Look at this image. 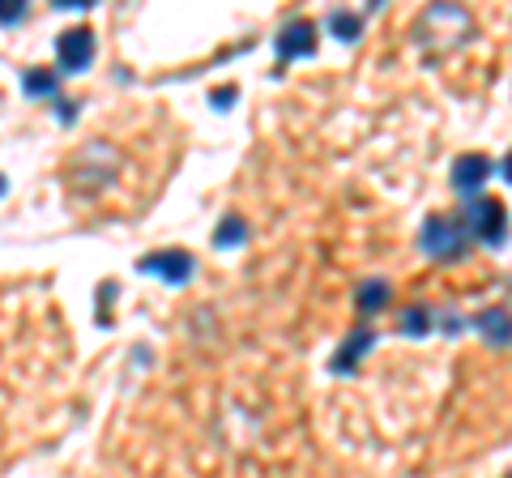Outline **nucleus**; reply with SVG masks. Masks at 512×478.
Here are the masks:
<instances>
[{
	"label": "nucleus",
	"mask_w": 512,
	"mask_h": 478,
	"mask_svg": "<svg viewBox=\"0 0 512 478\" xmlns=\"http://www.w3.org/2000/svg\"><path fill=\"white\" fill-rule=\"evenodd\" d=\"M372 346H376V329H367V325H363V329H355V333L346 338V346L329 359V372H333V376H350V372H355V363H359Z\"/></svg>",
	"instance_id": "nucleus-7"
},
{
	"label": "nucleus",
	"mask_w": 512,
	"mask_h": 478,
	"mask_svg": "<svg viewBox=\"0 0 512 478\" xmlns=\"http://www.w3.org/2000/svg\"><path fill=\"white\" fill-rule=\"evenodd\" d=\"M431 325H436V316H431V308H419V304L406 308V312H402V321H397V329H402L406 338H427Z\"/></svg>",
	"instance_id": "nucleus-12"
},
{
	"label": "nucleus",
	"mask_w": 512,
	"mask_h": 478,
	"mask_svg": "<svg viewBox=\"0 0 512 478\" xmlns=\"http://www.w3.org/2000/svg\"><path fill=\"white\" fill-rule=\"evenodd\" d=\"M274 47H278L282 60H303V56H312V52H316V22H308V18L286 22Z\"/></svg>",
	"instance_id": "nucleus-5"
},
{
	"label": "nucleus",
	"mask_w": 512,
	"mask_h": 478,
	"mask_svg": "<svg viewBox=\"0 0 512 478\" xmlns=\"http://www.w3.org/2000/svg\"><path fill=\"white\" fill-rule=\"evenodd\" d=\"M461 227H466V235L483 239L487 248H504V239H508V210H504V201H491V197L470 201Z\"/></svg>",
	"instance_id": "nucleus-2"
},
{
	"label": "nucleus",
	"mask_w": 512,
	"mask_h": 478,
	"mask_svg": "<svg viewBox=\"0 0 512 478\" xmlns=\"http://www.w3.org/2000/svg\"><path fill=\"white\" fill-rule=\"evenodd\" d=\"M389 304H393V282H389V278H363V282H359L355 308H359L363 316H380Z\"/></svg>",
	"instance_id": "nucleus-8"
},
{
	"label": "nucleus",
	"mask_w": 512,
	"mask_h": 478,
	"mask_svg": "<svg viewBox=\"0 0 512 478\" xmlns=\"http://www.w3.org/2000/svg\"><path fill=\"white\" fill-rule=\"evenodd\" d=\"M478 329H483V338H487L495 350L508 346V312H504V308H487L483 316H478Z\"/></svg>",
	"instance_id": "nucleus-11"
},
{
	"label": "nucleus",
	"mask_w": 512,
	"mask_h": 478,
	"mask_svg": "<svg viewBox=\"0 0 512 478\" xmlns=\"http://www.w3.org/2000/svg\"><path fill=\"white\" fill-rule=\"evenodd\" d=\"M466 227H461V218H448V214H431L419 231V248L427 252L431 261H457L461 252H466Z\"/></svg>",
	"instance_id": "nucleus-1"
},
{
	"label": "nucleus",
	"mask_w": 512,
	"mask_h": 478,
	"mask_svg": "<svg viewBox=\"0 0 512 478\" xmlns=\"http://www.w3.org/2000/svg\"><path fill=\"white\" fill-rule=\"evenodd\" d=\"M22 90L30 94V99H39V94H52V99H56L60 82H56L52 69H26V73H22Z\"/></svg>",
	"instance_id": "nucleus-13"
},
{
	"label": "nucleus",
	"mask_w": 512,
	"mask_h": 478,
	"mask_svg": "<svg viewBox=\"0 0 512 478\" xmlns=\"http://www.w3.org/2000/svg\"><path fill=\"white\" fill-rule=\"evenodd\" d=\"M5 193H9V184H5V180H0V197H5Z\"/></svg>",
	"instance_id": "nucleus-16"
},
{
	"label": "nucleus",
	"mask_w": 512,
	"mask_h": 478,
	"mask_svg": "<svg viewBox=\"0 0 512 478\" xmlns=\"http://www.w3.org/2000/svg\"><path fill=\"white\" fill-rule=\"evenodd\" d=\"M325 26H329V35L338 43H355L363 35V18H359V13H350V9H333Z\"/></svg>",
	"instance_id": "nucleus-10"
},
{
	"label": "nucleus",
	"mask_w": 512,
	"mask_h": 478,
	"mask_svg": "<svg viewBox=\"0 0 512 478\" xmlns=\"http://www.w3.org/2000/svg\"><path fill=\"white\" fill-rule=\"evenodd\" d=\"M26 18V5H9V0H0V22L13 26V22H22Z\"/></svg>",
	"instance_id": "nucleus-14"
},
{
	"label": "nucleus",
	"mask_w": 512,
	"mask_h": 478,
	"mask_svg": "<svg viewBox=\"0 0 512 478\" xmlns=\"http://www.w3.org/2000/svg\"><path fill=\"white\" fill-rule=\"evenodd\" d=\"M235 99H239V90H235V86H227V90H214V94H210V103H214L218 111L227 107V103H235Z\"/></svg>",
	"instance_id": "nucleus-15"
},
{
	"label": "nucleus",
	"mask_w": 512,
	"mask_h": 478,
	"mask_svg": "<svg viewBox=\"0 0 512 478\" xmlns=\"http://www.w3.org/2000/svg\"><path fill=\"white\" fill-rule=\"evenodd\" d=\"M56 65L60 73H86L94 65V35L86 26H69L56 39Z\"/></svg>",
	"instance_id": "nucleus-4"
},
{
	"label": "nucleus",
	"mask_w": 512,
	"mask_h": 478,
	"mask_svg": "<svg viewBox=\"0 0 512 478\" xmlns=\"http://www.w3.org/2000/svg\"><path fill=\"white\" fill-rule=\"evenodd\" d=\"M491 158L487 154H461V158H453V188L457 193H478L487 180H491Z\"/></svg>",
	"instance_id": "nucleus-6"
},
{
	"label": "nucleus",
	"mask_w": 512,
	"mask_h": 478,
	"mask_svg": "<svg viewBox=\"0 0 512 478\" xmlns=\"http://www.w3.org/2000/svg\"><path fill=\"white\" fill-rule=\"evenodd\" d=\"M248 218L244 214H222V222L214 227V248H244L248 244Z\"/></svg>",
	"instance_id": "nucleus-9"
},
{
	"label": "nucleus",
	"mask_w": 512,
	"mask_h": 478,
	"mask_svg": "<svg viewBox=\"0 0 512 478\" xmlns=\"http://www.w3.org/2000/svg\"><path fill=\"white\" fill-rule=\"evenodd\" d=\"M137 274H154V278H163L167 286H184L192 274H197V261H192L188 252H180V248L146 252V257H137Z\"/></svg>",
	"instance_id": "nucleus-3"
}]
</instances>
